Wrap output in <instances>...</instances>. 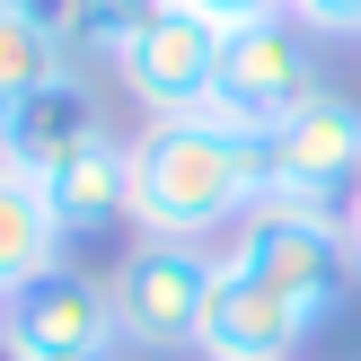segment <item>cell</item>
Instances as JSON below:
<instances>
[{"label": "cell", "instance_id": "4", "mask_svg": "<svg viewBox=\"0 0 361 361\" xmlns=\"http://www.w3.org/2000/svg\"><path fill=\"white\" fill-rule=\"evenodd\" d=\"M0 344L18 361H62V353H115L123 317H115V282H97L88 264H53L27 291L0 300Z\"/></svg>", "mask_w": 361, "mask_h": 361}, {"label": "cell", "instance_id": "7", "mask_svg": "<svg viewBox=\"0 0 361 361\" xmlns=\"http://www.w3.org/2000/svg\"><path fill=\"white\" fill-rule=\"evenodd\" d=\"M221 44L229 35L212 27V18H194L185 0H168V9L150 18V35L123 53V97H133L141 115H194V106H212V88H221Z\"/></svg>", "mask_w": 361, "mask_h": 361}, {"label": "cell", "instance_id": "17", "mask_svg": "<svg viewBox=\"0 0 361 361\" xmlns=\"http://www.w3.org/2000/svg\"><path fill=\"white\" fill-rule=\"evenodd\" d=\"M9 106H18V97H0V150H9Z\"/></svg>", "mask_w": 361, "mask_h": 361}, {"label": "cell", "instance_id": "12", "mask_svg": "<svg viewBox=\"0 0 361 361\" xmlns=\"http://www.w3.org/2000/svg\"><path fill=\"white\" fill-rule=\"evenodd\" d=\"M159 9H168V0H53V27H62V44L80 53V62L123 71V53L150 35Z\"/></svg>", "mask_w": 361, "mask_h": 361}, {"label": "cell", "instance_id": "15", "mask_svg": "<svg viewBox=\"0 0 361 361\" xmlns=\"http://www.w3.org/2000/svg\"><path fill=\"white\" fill-rule=\"evenodd\" d=\"M194 18H212L221 35H238V27H264V18H291V0H185Z\"/></svg>", "mask_w": 361, "mask_h": 361}, {"label": "cell", "instance_id": "10", "mask_svg": "<svg viewBox=\"0 0 361 361\" xmlns=\"http://www.w3.org/2000/svg\"><path fill=\"white\" fill-rule=\"evenodd\" d=\"M35 185H44L62 238H106V229L133 221V141L106 133V141H88V150H71L53 176H35Z\"/></svg>", "mask_w": 361, "mask_h": 361}, {"label": "cell", "instance_id": "3", "mask_svg": "<svg viewBox=\"0 0 361 361\" xmlns=\"http://www.w3.org/2000/svg\"><path fill=\"white\" fill-rule=\"evenodd\" d=\"M212 282H221V247H194V238H133V256L115 264L123 344H141V353H194V344H203Z\"/></svg>", "mask_w": 361, "mask_h": 361}, {"label": "cell", "instance_id": "1", "mask_svg": "<svg viewBox=\"0 0 361 361\" xmlns=\"http://www.w3.org/2000/svg\"><path fill=\"white\" fill-rule=\"evenodd\" d=\"M264 194V133H247L221 106L150 115L133 133V229L141 238H194L212 247L238 229Z\"/></svg>", "mask_w": 361, "mask_h": 361}, {"label": "cell", "instance_id": "18", "mask_svg": "<svg viewBox=\"0 0 361 361\" xmlns=\"http://www.w3.org/2000/svg\"><path fill=\"white\" fill-rule=\"evenodd\" d=\"M0 9H53V0H0Z\"/></svg>", "mask_w": 361, "mask_h": 361}, {"label": "cell", "instance_id": "5", "mask_svg": "<svg viewBox=\"0 0 361 361\" xmlns=\"http://www.w3.org/2000/svg\"><path fill=\"white\" fill-rule=\"evenodd\" d=\"M317 88H326L317 35L300 27V18H264V27H238L221 44V88H212V106L238 115L247 133H274V123L291 115V106H309Z\"/></svg>", "mask_w": 361, "mask_h": 361}, {"label": "cell", "instance_id": "9", "mask_svg": "<svg viewBox=\"0 0 361 361\" xmlns=\"http://www.w3.org/2000/svg\"><path fill=\"white\" fill-rule=\"evenodd\" d=\"M115 133V115H106V97H97V80L88 71H62V80H44V88H27V97L9 106V168H27V176H53L71 150H88V141H106Z\"/></svg>", "mask_w": 361, "mask_h": 361}, {"label": "cell", "instance_id": "20", "mask_svg": "<svg viewBox=\"0 0 361 361\" xmlns=\"http://www.w3.org/2000/svg\"><path fill=\"white\" fill-rule=\"evenodd\" d=\"M0 361H18V353H9V344H0Z\"/></svg>", "mask_w": 361, "mask_h": 361}, {"label": "cell", "instance_id": "2", "mask_svg": "<svg viewBox=\"0 0 361 361\" xmlns=\"http://www.w3.org/2000/svg\"><path fill=\"white\" fill-rule=\"evenodd\" d=\"M221 256L238 264V274H256L264 291H282L300 317H317V326H326V317L344 309V291H353L344 203H317V194H300V185H264L256 212L229 229Z\"/></svg>", "mask_w": 361, "mask_h": 361}, {"label": "cell", "instance_id": "13", "mask_svg": "<svg viewBox=\"0 0 361 361\" xmlns=\"http://www.w3.org/2000/svg\"><path fill=\"white\" fill-rule=\"evenodd\" d=\"M62 71H71V44L53 27V9H0V97H27Z\"/></svg>", "mask_w": 361, "mask_h": 361}, {"label": "cell", "instance_id": "8", "mask_svg": "<svg viewBox=\"0 0 361 361\" xmlns=\"http://www.w3.org/2000/svg\"><path fill=\"white\" fill-rule=\"evenodd\" d=\"M317 335V317H300L282 291H264L256 274L221 256V282H212V309H203V361H300V344Z\"/></svg>", "mask_w": 361, "mask_h": 361}, {"label": "cell", "instance_id": "16", "mask_svg": "<svg viewBox=\"0 0 361 361\" xmlns=\"http://www.w3.org/2000/svg\"><path fill=\"white\" fill-rule=\"evenodd\" d=\"M344 247H353V264H361V185L344 194Z\"/></svg>", "mask_w": 361, "mask_h": 361}, {"label": "cell", "instance_id": "19", "mask_svg": "<svg viewBox=\"0 0 361 361\" xmlns=\"http://www.w3.org/2000/svg\"><path fill=\"white\" fill-rule=\"evenodd\" d=\"M62 361H115V353H62Z\"/></svg>", "mask_w": 361, "mask_h": 361}, {"label": "cell", "instance_id": "14", "mask_svg": "<svg viewBox=\"0 0 361 361\" xmlns=\"http://www.w3.org/2000/svg\"><path fill=\"white\" fill-rule=\"evenodd\" d=\"M291 18L317 35V44H344V35H361V0H291Z\"/></svg>", "mask_w": 361, "mask_h": 361}, {"label": "cell", "instance_id": "6", "mask_svg": "<svg viewBox=\"0 0 361 361\" xmlns=\"http://www.w3.org/2000/svg\"><path fill=\"white\" fill-rule=\"evenodd\" d=\"M264 185H300L317 203H344L361 185V97L317 88L309 106H291L264 133Z\"/></svg>", "mask_w": 361, "mask_h": 361}, {"label": "cell", "instance_id": "11", "mask_svg": "<svg viewBox=\"0 0 361 361\" xmlns=\"http://www.w3.org/2000/svg\"><path fill=\"white\" fill-rule=\"evenodd\" d=\"M62 221H53V203H44V185H35L27 168H9L0 159V300L9 291H27L35 274H53L62 264Z\"/></svg>", "mask_w": 361, "mask_h": 361}]
</instances>
